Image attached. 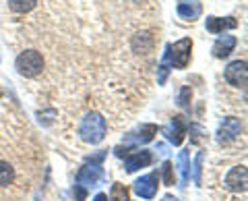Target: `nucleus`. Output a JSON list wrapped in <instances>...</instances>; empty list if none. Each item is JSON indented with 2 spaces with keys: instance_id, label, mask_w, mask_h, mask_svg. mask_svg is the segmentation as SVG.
I'll list each match as a JSON object with an SVG mask.
<instances>
[{
  "instance_id": "nucleus-20",
  "label": "nucleus",
  "mask_w": 248,
  "mask_h": 201,
  "mask_svg": "<svg viewBox=\"0 0 248 201\" xmlns=\"http://www.w3.org/2000/svg\"><path fill=\"white\" fill-rule=\"evenodd\" d=\"M190 96H192L190 87H182V91H180V98H178V104H180L182 108H186V106H188V102H190Z\"/></svg>"
},
{
  "instance_id": "nucleus-9",
  "label": "nucleus",
  "mask_w": 248,
  "mask_h": 201,
  "mask_svg": "<svg viewBox=\"0 0 248 201\" xmlns=\"http://www.w3.org/2000/svg\"><path fill=\"white\" fill-rule=\"evenodd\" d=\"M242 133V122H240L236 117H228V118H223L221 122V127H219V141L221 143H230V141H234V139Z\"/></svg>"
},
{
  "instance_id": "nucleus-18",
  "label": "nucleus",
  "mask_w": 248,
  "mask_h": 201,
  "mask_svg": "<svg viewBox=\"0 0 248 201\" xmlns=\"http://www.w3.org/2000/svg\"><path fill=\"white\" fill-rule=\"evenodd\" d=\"M112 201H130L128 199V189L124 187V184H120V183H114L112 184Z\"/></svg>"
},
{
  "instance_id": "nucleus-24",
  "label": "nucleus",
  "mask_w": 248,
  "mask_h": 201,
  "mask_svg": "<svg viewBox=\"0 0 248 201\" xmlns=\"http://www.w3.org/2000/svg\"><path fill=\"white\" fill-rule=\"evenodd\" d=\"M93 201H108V195L106 193H97V195L93 197Z\"/></svg>"
},
{
  "instance_id": "nucleus-15",
  "label": "nucleus",
  "mask_w": 248,
  "mask_h": 201,
  "mask_svg": "<svg viewBox=\"0 0 248 201\" xmlns=\"http://www.w3.org/2000/svg\"><path fill=\"white\" fill-rule=\"evenodd\" d=\"M178 166H180V187H186L190 179V164H188V151H180L178 156Z\"/></svg>"
},
{
  "instance_id": "nucleus-6",
  "label": "nucleus",
  "mask_w": 248,
  "mask_h": 201,
  "mask_svg": "<svg viewBox=\"0 0 248 201\" xmlns=\"http://www.w3.org/2000/svg\"><path fill=\"white\" fill-rule=\"evenodd\" d=\"M155 135H157V127L155 125H141L139 129L130 131V133L124 137V143L135 148V145H141V143H149Z\"/></svg>"
},
{
  "instance_id": "nucleus-10",
  "label": "nucleus",
  "mask_w": 248,
  "mask_h": 201,
  "mask_svg": "<svg viewBox=\"0 0 248 201\" xmlns=\"http://www.w3.org/2000/svg\"><path fill=\"white\" fill-rule=\"evenodd\" d=\"M164 135L170 143L174 145H180L184 141V135H186V122L182 117H174L170 120V125L164 129Z\"/></svg>"
},
{
  "instance_id": "nucleus-5",
  "label": "nucleus",
  "mask_w": 248,
  "mask_h": 201,
  "mask_svg": "<svg viewBox=\"0 0 248 201\" xmlns=\"http://www.w3.org/2000/svg\"><path fill=\"white\" fill-rule=\"evenodd\" d=\"M226 81L234 87H246L248 81V68H246V60H234L230 63L226 68Z\"/></svg>"
},
{
  "instance_id": "nucleus-4",
  "label": "nucleus",
  "mask_w": 248,
  "mask_h": 201,
  "mask_svg": "<svg viewBox=\"0 0 248 201\" xmlns=\"http://www.w3.org/2000/svg\"><path fill=\"white\" fill-rule=\"evenodd\" d=\"M102 179H104L102 164H97V162H87V164L79 170V174H77V184L83 187L85 191H89L93 187H97Z\"/></svg>"
},
{
  "instance_id": "nucleus-7",
  "label": "nucleus",
  "mask_w": 248,
  "mask_h": 201,
  "mask_svg": "<svg viewBox=\"0 0 248 201\" xmlns=\"http://www.w3.org/2000/svg\"><path fill=\"white\" fill-rule=\"evenodd\" d=\"M248 184V172L246 166H234L226 174V187L234 193H244Z\"/></svg>"
},
{
  "instance_id": "nucleus-14",
  "label": "nucleus",
  "mask_w": 248,
  "mask_h": 201,
  "mask_svg": "<svg viewBox=\"0 0 248 201\" xmlns=\"http://www.w3.org/2000/svg\"><path fill=\"white\" fill-rule=\"evenodd\" d=\"M236 27H238V21L234 17H226V19L207 17V32L209 34H223L226 29H236Z\"/></svg>"
},
{
  "instance_id": "nucleus-2",
  "label": "nucleus",
  "mask_w": 248,
  "mask_h": 201,
  "mask_svg": "<svg viewBox=\"0 0 248 201\" xmlns=\"http://www.w3.org/2000/svg\"><path fill=\"white\" fill-rule=\"evenodd\" d=\"M190 50H192V40L190 37H184V40H178L176 44L168 46L164 58L174 68H186L190 63Z\"/></svg>"
},
{
  "instance_id": "nucleus-16",
  "label": "nucleus",
  "mask_w": 248,
  "mask_h": 201,
  "mask_svg": "<svg viewBox=\"0 0 248 201\" xmlns=\"http://www.w3.org/2000/svg\"><path fill=\"white\" fill-rule=\"evenodd\" d=\"M15 179V170L9 162H2L0 160V187H9Z\"/></svg>"
},
{
  "instance_id": "nucleus-19",
  "label": "nucleus",
  "mask_w": 248,
  "mask_h": 201,
  "mask_svg": "<svg viewBox=\"0 0 248 201\" xmlns=\"http://www.w3.org/2000/svg\"><path fill=\"white\" fill-rule=\"evenodd\" d=\"M172 162H164V166H161V176H164V183L168 184H174V174H172Z\"/></svg>"
},
{
  "instance_id": "nucleus-12",
  "label": "nucleus",
  "mask_w": 248,
  "mask_h": 201,
  "mask_svg": "<svg viewBox=\"0 0 248 201\" xmlns=\"http://www.w3.org/2000/svg\"><path fill=\"white\" fill-rule=\"evenodd\" d=\"M151 160H153L151 151L141 150V151H135L133 156H128V158H126V162H124V168H126V172H128V174H133V172H137L139 168L149 166V164H151Z\"/></svg>"
},
{
  "instance_id": "nucleus-23",
  "label": "nucleus",
  "mask_w": 248,
  "mask_h": 201,
  "mask_svg": "<svg viewBox=\"0 0 248 201\" xmlns=\"http://www.w3.org/2000/svg\"><path fill=\"white\" fill-rule=\"evenodd\" d=\"M201 162H203V153L197 156V162H195V181L201 183Z\"/></svg>"
},
{
  "instance_id": "nucleus-1",
  "label": "nucleus",
  "mask_w": 248,
  "mask_h": 201,
  "mask_svg": "<svg viewBox=\"0 0 248 201\" xmlns=\"http://www.w3.org/2000/svg\"><path fill=\"white\" fill-rule=\"evenodd\" d=\"M79 135L85 143H91V145L102 143L106 137V118L97 112H89L87 117L81 120Z\"/></svg>"
},
{
  "instance_id": "nucleus-25",
  "label": "nucleus",
  "mask_w": 248,
  "mask_h": 201,
  "mask_svg": "<svg viewBox=\"0 0 248 201\" xmlns=\"http://www.w3.org/2000/svg\"><path fill=\"white\" fill-rule=\"evenodd\" d=\"M164 201H178L176 197H172V195H168V197H164Z\"/></svg>"
},
{
  "instance_id": "nucleus-21",
  "label": "nucleus",
  "mask_w": 248,
  "mask_h": 201,
  "mask_svg": "<svg viewBox=\"0 0 248 201\" xmlns=\"http://www.w3.org/2000/svg\"><path fill=\"white\" fill-rule=\"evenodd\" d=\"M170 65H168V60L164 58V63H161V67H159V75H157V83L161 85V83H166V79H168V71H170V68H168Z\"/></svg>"
},
{
  "instance_id": "nucleus-8",
  "label": "nucleus",
  "mask_w": 248,
  "mask_h": 201,
  "mask_svg": "<svg viewBox=\"0 0 248 201\" xmlns=\"http://www.w3.org/2000/svg\"><path fill=\"white\" fill-rule=\"evenodd\" d=\"M157 183H159L157 174H145V176H141V179L135 183L133 191L137 193L139 197L151 199V197H155V193H157Z\"/></svg>"
},
{
  "instance_id": "nucleus-26",
  "label": "nucleus",
  "mask_w": 248,
  "mask_h": 201,
  "mask_svg": "<svg viewBox=\"0 0 248 201\" xmlns=\"http://www.w3.org/2000/svg\"><path fill=\"white\" fill-rule=\"evenodd\" d=\"M0 96H2V89H0Z\"/></svg>"
},
{
  "instance_id": "nucleus-11",
  "label": "nucleus",
  "mask_w": 248,
  "mask_h": 201,
  "mask_svg": "<svg viewBox=\"0 0 248 201\" xmlns=\"http://www.w3.org/2000/svg\"><path fill=\"white\" fill-rule=\"evenodd\" d=\"M176 13L186 21H197L203 13V6H201L199 0H180L176 6Z\"/></svg>"
},
{
  "instance_id": "nucleus-13",
  "label": "nucleus",
  "mask_w": 248,
  "mask_h": 201,
  "mask_svg": "<svg viewBox=\"0 0 248 201\" xmlns=\"http://www.w3.org/2000/svg\"><path fill=\"white\" fill-rule=\"evenodd\" d=\"M236 37L234 35H221V37H217V42L213 46V56L215 58H228L232 52H234L236 48Z\"/></svg>"
},
{
  "instance_id": "nucleus-3",
  "label": "nucleus",
  "mask_w": 248,
  "mask_h": 201,
  "mask_svg": "<svg viewBox=\"0 0 248 201\" xmlns=\"http://www.w3.org/2000/svg\"><path fill=\"white\" fill-rule=\"evenodd\" d=\"M15 67H17L19 75H23V77H37L44 71V58L37 50H25L17 56Z\"/></svg>"
},
{
  "instance_id": "nucleus-22",
  "label": "nucleus",
  "mask_w": 248,
  "mask_h": 201,
  "mask_svg": "<svg viewBox=\"0 0 248 201\" xmlns=\"http://www.w3.org/2000/svg\"><path fill=\"white\" fill-rule=\"evenodd\" d=\"M73 195L77 201H83L85 197H87V191H85L83 187H79V184H75V189H73Z\"/></svg>"
},
{
  "instance_id": "nucleus-17",
  "label": "nucleus",
  "mask_w": 248,
  "mask_h": 201,
  "mask_svg": "<svg viewBox=\"0 0 248 201\" xmlns=\"http://www.w3.org/2000/svg\"><path fill=\"white\" fill-rule=\"evenodd\" d=\"M37 4V0H9L11 11L15 13H29Z\"/></svg>"
}]
</instances>
